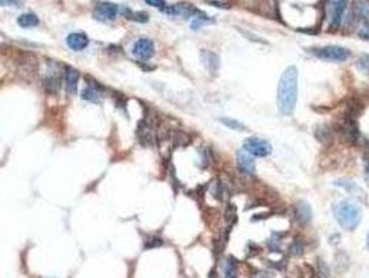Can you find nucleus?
Masks as SVG:
<instances>
[{"mask_svg":"<svg viewBox=\"0 0 369 278\" xmlns=\"http://www.w3.org/2000/svg\"><path fill=\"white\" fill-rule=\"evenodd\" d=\"M297 77L299 71L294 65H290L282 74L278 84V107L282 114L291 115L296 109L297 102Z\"/></svg>","mask_w":369,"mask_h":278,"instance_id":"obj_1","label":"nucleus"},{"mask_svg":"<svg viewBox=\"0 0 369 278\" xmlns=\"http://www.w3.org/2000/svg\"><path fill=\"white\" fill-rule=\"evenodd\" d=\"M333 213H335V219L340 227L347 231H353L357 228L361 221V216H362L361 208L350 200H343L336 204Z\"/></svg>","mask_w":369,"mask_h":278,"instance_id":"obj_2","label":"nucleus"},{"mask_svg":"<svg viewBox=\"0 0 369 278\" xmlns=\"http://www.w3.org/2000/svg\"><path fill=\"white\" fill-rule=\"evenodd\" d=\"M312 55L321 60L330 61V63H341L349 59L351 53L349 49H346L343 46L329 45L325 48H315L312 49Z\"/></svg>","mask_w":369,"mask_h":278,"instance_id":"obj_3","label":"nucleus"},{"mask_svg":"<svg viewBox=\"0 0 369 278\" xmlns=\"http://www.w3.org/2000/svg\"><path fill=\"white\" fill-rule=\"evenodd\" d=\"M243 149L247 150L251 156H256V157H266V156L271 154L272 146L268 141H265V139L251 136V138H247L246 141H244Z\"/></svg>","mask_w":369,"mask_h":278,"instance_id":"obj_4","label":"nucleus"},{"mask_svg":"<svg viewBox=\"0 0 369 278\" xmlns=\"http://www.w3.org/2000/svg\"><path fill=\"white\" fill-rule=\"evenodd\" d=\"M154 42L152 39H149V38H142V39H139L135 45H133V55L136 56L139 60H149L152 59L153 55H154Z\"/></svg>","mask_w":369,"mask_h":278,"instance_id":"obj_5","label":"nucleus"},{"mask_svg":"<svg viewBox=\"0 0 369 278\" xmlns=\"http://www.w3.org/2000/svg\"><path fill=\"white\" fill-rule=\"evenodd\" d=\"M117 14H118V7H117V5L109 3V2L99 3L93 11L94 18H97V20L100 21H113L115 20Z\"/></svg>","mask_w":369,"mask_h":278,"instance_id":"obj_6","label":"nucleus"},{"mask_svg":"<svg viewBox=\"0 0 369 278\" xmlns=\"http://www.w3.org/2000/svg\"><path fill=\"white\" fill-rule=\"evenodd\" d=\"M347 2L349 0H330L329 9H330V27L332 28H339L343 20V14H345L346 7H347Z\"/></svg>","mask_w":369,"mask_h":278,"instance_id":"obj_7","label":"nucleus"},{"mask_svg":"<svg viewBox=\"0 0 369 278\" xmlns=\"http://www.w3.org/2000/svg\"><path fill=\"white\" fill-rule=\"evenodd\" d=\"M237 167L244 175H254V173H256L254 156H251L244 149L237 150Z\"/></svg>","mask_w":369,"mask_h":278,"instance_id":"obj_8","label":"nucleus"},{"mask_svg":"<svg viewBox=\"0 0 369 278\" xmlns=\"http://www.w3.org/2000/svg\"><path fill=\"white\" fill-rule=\"evenodd\" d=\"M138 138L142 145H153L156 142V129L149 120H143L138 127Z\"/></svg>","mask_w":369,"mask_h":278,"instance_id":"obj_9","label":"nucleus"},{"mask_svg":"<svg viewBox=\"0 0 369 278\" xmlns=\"http://www.w3.org/2000/svg\"><path fill=\"white\" fill-rule=\"evenodd\" d=\"M164 14L171 15V17H192L197 13L196 9L190 3H178V5L165 6L163 10Z\"/></svg>","mask_w":369,"mask_h":278,"instance_id":"obj_10","label":"nucleus"},{"mask_svg":"<svg viewBox=\"0 0 369 278\" xmlns=\"http://www.w3.org/2000/svg\"><path fill=\"white\" fill-rule=\"evenodd\" d=\"M44 89L47 90L49 94H57L61 86V78H60V71L59 70H47V75L43 81Z\"/></svg>","mask_w":369,"mask_h":278,"instance_id":"obj_11","label":"nucleus"},{"mask_svg":"<svg viewBox=\"0 0 369 278\" xmlns=\"http://www.w3.org/2000/svg\"><path fill=\"white\" fill-rule=\"evenodd\" d=\"M294 216L296 220L301 224V225H305L308 224L312 219V210H311V206L304 200H300L297 202L294 207Z\"/></svg>","mask_w":369,"mask_h":278,"instance_id":"obj_12","label":"nucleus"},{"mask_svg":"<svg viewBox=\"0 0 369 278\" xmlns=\"http://www.w3.org/2000/svg\"><path fill=\"white\" fill-rule=\"evenodd\" d=\"M67 45L75 52H81L85 48H88L89 39L88 36L84 34H79V32H74V34H69L67 36Z\"/></svg>","mask_w":369,"mask_h":278,"instance_id":"obj_13","label":"nucleus"},{"mask_svg":"<svg viewBox=\"0 0 369 278\" xmlns=\"http://www.w3.org/2000/svg\"><path fill=\"white\" fill-rule=\"evenodd\" d=\"M64 80H65V90H67L69 95L77 94V88H78V80H79L78 71L68 67L67 71H65Z\"/></svg>","mask_w":369,"mask_h":278,"instance_id":"obj_14","label":"nucleus"},{"mask_svg":"<svg viewBox=\"0 0 369 278\" xmlns=\"http://www.w3.org/2000/svg\"><path fill=\"white\" fill-rule=\"evenodd\" d=\"M202 61L203 64L206 65V68L214 74L217 73L218 68H219V57H218L215 53L212 52H208V50H203L202 52Z\"/></svg>","mask_w":369,"mask_h":278,"instance_id":"obj_15","label":"nucleus"},{"mask_svg":"<svg viewBox=\"0 0 369 278\" xmlns=\"http://www.w3.org/2000/svg\"><path fill=\"white\" fill-rule=\"evenodd\" d=\"M355 18L361 22H369V0H357L354 3Z\"/></svg>","mask_w":369,"mask_h":278,"instance_id":"obj_16","label":"nucleus"},{"mask_svg":"<svg viewBox=\"0 0 369 278\" xmlns=\"http://www.w3.org/2000/svg\"><path fill=\"white\" fill-rule=\"evenodd\" d=\"M17 22L22 28H32V27H36L39 24V18L34 13H25V14H21L18 17Z\"/></svg>","mask_w":369,"mask_h":278,"instance_id":"obj_17","label":"nucleus"},{"mask_svg":"<svg viewBox=\"0 0 369 278\" xmlns=\"http://www.w3.org/2000/svg\"><path fill=\"white\" fill-rule=\"evenodd\" d=\"M82 99L89 100V102H99L102 99V92L99 90V86H93V85H89L88 88H85L82 90Z\"/></svg>","mask_w":369,"mask_h":278,"instance_id":"obj_18","label":"nucleus"},{"mask_svg":"<svg viewBox=\"0 0 369 278\" xmlns=\"http://www.w3.org/2000/svg\"><path fill=\"white\" fill-rule=\"evenodd\" d=\"M20 71L22 75H35L38 71V63L35 60H22L20 63Z\"/></svg>","mask_w":369,"mask_h":278,"instance_id":"obj_19","label":"nucleus"},{"mask_svg":"<svg viewBox=\"0 0 369 278\" xmlns=\"http://www.w3.org/2000/svg\"><path fill=\"white\" fill-rule=\"evenodd\" d=\"M336 187H340V188L346 189L347 192L350 194H361L364 195L362 192V189L359 188L358 185L354 184V182H351V181H346V179H340V181H336L335 182Z\"/></svg>","mask_w":369,"mask_h":278,"instance_id":"obj_20","label":"nucleus"},{"mask_svg":"<svg viewBox=\"0 0 369 278\" xmlns=\"http://www.w3.org/2000/svg\"><path fill=\"white\" fill-rule=\"evenodd\" d=\"M221 123L225 127L231 129H235V131H244V125L241 124L240 121H236V120L232 119H221Z\"/></svg>","mask_w":369,"mask_h":278,"instance_id":"obj_21","label":"nucleus"},{"mask_svg":"<svg viewBox=\"0 0 369 278\" xmlns=\"http://www.w3.org/2000/svg\"><path fill=\"white\" fill-rule=\"evenodd\" d=\"M357 68L362 71L364 74H369V55L361 56L357 61Z\"/></svg>","mask_w":369,"mask_h":278,"instance_id":"obj_22","label":"nucleus"},{"mask_svg":"<svg viewBox=\"0 0 369 278\" xmlns=\"http://www.w3.org/2000/svg\"><path fill=\"white\" fill-rule=\"evenodd\" d=\"M210 21V18L207 17L206 14H202V13H197V15L193 18L192 21V28L193 30H199L202 25H204L206 22H208Z\"/></svg>","mask_w":369,"mask_h":278,"instance_id":"obj_23","label":"nucleus"},{"mask_svg":"<svg viewBox=\"0 0 369 278\" xmlns=\"http://www.w3.org/2000/svg\"><path fill=\"white\" fill-rule=\"evenodd\" d=\"M224 271H225V278H237L236 277V266L232 262L231 259L228 260L225 266H224Z\"/></svg>","mask_w":369,"mask_h":278,"instance_id":"obj_24","label":"nucleus"},{"mask_svg":"<svg viewBox=\"0 0 369 278\" xmlns=\"http://www.w3.org/2000/svg\"><path fill=\"white\" fill-rule=\"evenodd\" d=\"M128 13V11H127ZM128 18L136 22H147L149 21V14L147 13H128Z\"/></svg>","mask_w":369,"mask_h":278,"instance_id":"obj_25","label":"nucleus"},{"mask_svg":"<svg viewBox=\"0 0 369 278\" xmlns=\"http://www.w3.org/2000/svg\"><path fill=\"white\" fill-rule=\"evenodd\" d=\"M290 253L297 256V254L303 253V243L300 241H294V242L290 245Z\"/></svg>","mask_w":369,"mask_h":278,"instance_id":"obj_26","label":"nucleus"},{"mask_svg":"<svg viewBox=\"0 0 369 278\" xmlns=\"http://www.w3.org/2000/svg\"><path fill=\"white\" fill-rule=\"evenodd\" d=\"M144 2H146L149 6L157 7V9H161V10L167 6V2H165V0H144Z\"/></svg>","mask_w":369,"mask_h":278,"instance_id":"obj_27","label":"nucleus"},{"mask_svg":"<svg viewBox=\"0 0 369 278\" xmlns=\"http://www.w3.org/2000/svg\"><path fill=\"white\" fill-rule=\"evenodd\" d=\"M358 35L361 38H365V39H369V22H365L361 30L358 31Z\"/></svg>","mask_w":369,"mask_h":278,"instance_id":"obj_28","label":"nucleus"},{"mask_svg":"<svg viewBox=\"0 0 369 278\" xmlns=\"http://www.w3.org/2000/svg\"><path fill=\"white\" fill-rule=\"evenodd\" d=\"M18 0H0V6H15Z\"/></svg>","mask_w":369,"mask_h":278,"instance_id":"obj_29","label":"nucleus"},{"mask_svg":"<svg viewBox=\"0 0 369 278\" xmlns=\"http://www.w3.org/2000/svg\"><path fill=\"white\" fill-rule=\"evenodd\" d=\"M365 179L369 185V159H366V161H365Z\"/></svg>","mask_w":369,"mask_h":278,"instance_id":"obj_30","label":"nucleus"},{"mask_svg":"<svg viewBox=\"0 0 369 278\" xmlns=\"http://www.w3.org/2000/svg\"><path fill=\"white\" fill-rule=\"evenodd\" d=\"M366 246H368V249H369V234H368V237H366Z\"/></svg>","mask_w":369,"mask_h":278,"instance_id":"obj_31","label":"nucleus"}]
</instances>
